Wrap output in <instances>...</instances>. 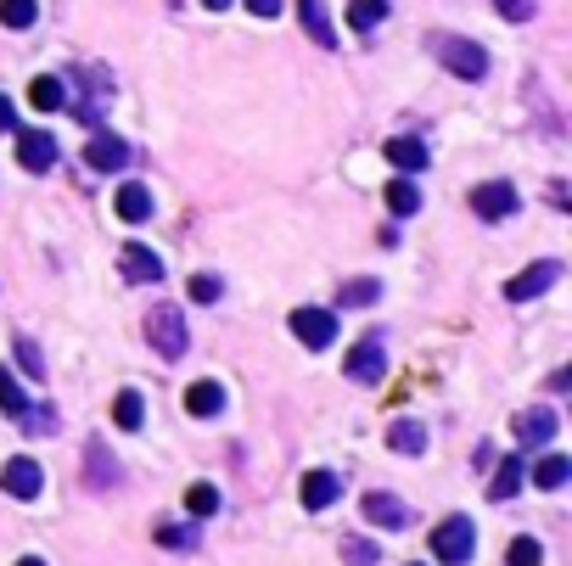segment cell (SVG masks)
Returning a JSON list of instances; mask_svg holds the SVG:
<instances>
[{
	"label": "cell",
	"mask_w": 572,
	"mask_h": 566,
	"mask_svg": "<svg viewBox=\"0 0 572 566\" xmlns=\"http://www.w3.org/2000/svg\"><path fill=\"white\" fill-rule=\"evenodd\" d=\"M472 550H477L472 516H449V522H438V533H432V555H438V566H466Z\"/></svg>",
	"instance_id": "6da1fadb"
},
{
	"label": "cell",
	"mask_w": 572,
	"mask_h": 566,
	"mask_svg": "<svg viewBox=\"0 0 572 566\" xmlns=\"http://www.w3.org/2000/svg\"><path fill=\"white\" fill-rule=\"evenodd\" d=\"M146 342H152L163 359H180V354H186V314L174 309V303L146 309Z\"/></svg>",
	"instance_id": "7a4b0ae2"
},
{
	"label": "cell",
	"mask_w": 572,
	"mask_h": 566,
	"mask_svg": "<svg viewBox=\"0 0 572 566\" xmlns=\"http://www.w3.org/2000/svg\"><path fill=\"white\" fill-rule=\"evenodd\" d=\"M432 51H438V62H444L455 79H483V73H488V51L477 40H455V34H444Z\"/></svg>",
	"instance_id": "3957f363"
},
{
	"label": "cell",
	"mask_w": 572,
	"mask_h": 566,
	"mask_svg": "<svg viewBox=\"0 0 572 566\" xmlns=\"http://www.w3.org/2000/svg\"><path fill=\"white\" fill-rule=\"evenodd\" d=\"M556 281H561V264H556V258H539L533 269H522V275H511V281H505V298H511V303L544 298Z\"/></svg>",
	"instance_id": "277c9868"
},
{
	"label": "cell",
	"mask_w": 572,
	"mask_h": 566,
	"mask_svg": "<svg viewBox=\"0 0 572 566\" xmlns=\"http://www.w3.org/2000/svg\"><path fill=\"white\" fill-rule=\"evenodd\" d=\"M85 163L96 174H124V163H129V146H124V135H113V129H96L85 141Z\"/></svg>",
	"instance_id": "5b68a950"
},
{
	"label": "cell",
	"mask_w": 572,
	"mask_h": 566,
	"mask_svg": "<svg viewBox=\"0 0 572 566\" xmlns=\"http://www.w3.org/2000/svg\"><path fill=\"white\" fill-rule=\"evenodd\" d=\"M292 337L309 348H331L337 342V314L331 309H292Z\"/></svg>",
	"instance_id": "8992f818"
},
{
	"label": "cell",
	"mask_w": 572,
	"mask_h": 566,
	"mask_svg": "<svg viewBox=\"0 0 572 566\" xmlns=\"http://www.w3.org/2000/svg\"><path fill=\"white\" fill-rule=\"evenodd\" d=\"M0 488H6L12 499H34V494L45 488V471L34 466L29 454H12V460L0 466Z\"/></svg>",
	"instance_id": "52a82bcc"
},
{
	"label": "cell",
	"mask_w": 572,
	"mask_h": 566,
	"mask_svg": "<svg viewBox=\"0 0 572 566\" xmlns=\"http://www.w3.org/2000/svg\"><path fill=\"white\" fill-rule=\"evenodd\" d=\"M516 185L511 180H488V185H477L472 191V208H477V219H511L516 213Z\"/></svg>",
	"instance_id": "ba28073f"
},
{
	"label": "cell",
	"mask_w": 572,
	"mask_h": 566,
	"mask_svg": "<svg viewBox=\"0 0 572 566\" xmlns=\"http://www.w3.org/2000/svg\"><path fill=\"white\" fill-rule=\"evenodd\" d=\"M382 152H387V163H393L404 180H410V174H427V163H432V152H427V141H421V135H393Z\"/></svg>",
	"instance_id": "9c48e42d"
},
{
	"label": "cell",
	"mask_w": 572,
	"mask_h": 566,
	"mask_svg": "<svg viewBox=\"0 0 572 566\" xmlns=\"http://www.w3.org/2000/svg\"><path fill=\"white\" fill-rule=\"evenodd\" d=\"M17 163L34 174H45L57 163V141H51V129H17Z\"/></svg>",
	"instance_id": "30bf717a"
},
{
	"label": "cell",
	"mask_w": 572,
	"mask_h": 566,
	"mask_svg": "<svg viewBox=\"0 0 572 566\" xmlns=\"http://www.w3.org/2000/svg\"><path fill=\"white\" fill-rule=\"evenodd\" d=\"M382 376H387V354H382V342H359V348H348V382L376 387Z\"/></svg>",
	"instance_id": "8fae6325"
},
{
	"label": "cell",
	"mask_w": 572,
	"mask_h": 566,
	"mask_svg": "<svg viewBox=\"0 0 572 566\" xmlns=\"http://www.w3.org/2000/svg\"><path fill=\"white\" fill-rule=\"evenodd\" d=\"M118 269H124V281H141V286L163 281V258L152 253V247H124V253H118Z\"/></svg>",
	"instance_id": "7c38bea8"
},
{
	"label": "cell",
	"mask_w": 572,
	"mask_h": 566,
	"mask_svg": "<svg viewBox=\"0 0 572 566\" xmlns=\"http://www.w3.org/2000/svg\"><path fill=\"white\" fill-rule=\"evenodd\" d=\"M113 208H118L124 225H146V219H152V191L135 185V180H124V185H118V197H113Z\"/></svg>",
	"instance_id": "4fadbf2b"
},
{
	"label": "cell",
	"mask_w": 572,
	"mask_h": 566,
	"mask_svg": "<svg viewBox=\"0 0 572 566\" xmlns=\"http://www.w3.org/2000/svg\"><path fill=\"white\" fill-rule=\"evenodd\" d=\"M511 426H516L522 443H550L556 438V410H550V404H533V410H522Z\"/></svg>",
	"instance_id": "5bb4252c"
},
{
	"label": "cell",
	"mask_w": 572,
	"mask_h": 566,
	"mask_svg": "<svg viewBox=\"0 0 572 566\" xmlns=\"http://www.w3.org/2000/svg\"><path fill=\"white\" fill-rule=\"evenodd\" d=\"M298 494H303V510H326L331 499L343 494V482L331 477V471H303V482H298Z\"/></svg>",
	"instance_id": "9a60e30c"
},
{
	"label": "cell",
	"mask_w": 572,
	"mask_h": 566,
	"mask_svg": "<svg viewBox=\"0 0 572 566\" xmlns=\"http://www.w3.org/2000/svg\"><path fill=\"white\" fill-rule=\"evenodd\" d=\"M359 510H365V522H376V527H404V522H410V510H404L393 494H365V499H359Z\"/></svg>",
	"instance_id": "2e32d148"
},
{
	"label": "cell",
	"mask_w": 572,
	"mask_h": 566,
	"mask_svg": "<svg viewBox=\"0 0 572 566\" xmlns=\"http://www.w3.org/2000/svg\"><path fill=\"white\" fill-rule=\"evenodd\" d=\"M186 410L197 415V421L219 415V410H225V387H219V382H191L186 387Z\"/></svg>",
	"instance_id": "e0dca14e"
},
{
	"label": "cell",
	"mask_w": 572,
	"mask_h": 566,
	"mask_svg": "<svg viewBox=\"0 0 572 566\" xmlns=\"http://www.w3.org/2000/svg\"><path fill=\"white\" fill-rule=\"evenodd\" d=\"M522 477H528V460H522V454H511V460H500V471H494V488H488V494L511 499L516 488H522Z\"/></svg>",
	"instance_id": "ac0fdd59"
},
{
	"label": "cell",
	"mask_w": 572,
	"mask_h": 566,
	"mask_svg": "<svg viewBox=\"0 0 572 566\" xmlns=\"http://www.w3.org/2000/svg\"><path fill=\"white\" fill-rule=\"evenodd\" d=\"M387 443H393L399 454H421V449H427V426H421V421H393V426H387Z\"/></svg>",
	"instance_id": "d6986e66"
},
{
	"label": "cell",
	"mask_w": 572,
	"mask_h": 566,
	"mask_svg": "<svg viewBox=\"0 0 572 566\" xmlns=\"http://www.w3.org/2000/svg\"><path fill=\"white\" fill-rule=\"evenodd\" d=\"M298 12H303V29H309V40H315V45H337V34H331L326 6H320V0H298Z\"/></svg>",
	"instance_id": "ffe728a7"
},
{
	"label": "cell",
	"mask_w": 572,
	"mask_h": 566,
	"mask_svg": "<svg viewBox=\"0 0 572 566\" xmlns=\"http://www.w3.org/2000/svg\"><path fill=\"white\" fill-rule=\"evenodd\" d=\"M85 460H90V482H96V488H113V482L124 477V471L113 466V454H107V443H90V449H85Z\"/></svg>",
	"instance_id": "44dd1931"
},
{
	"label": "cell",
	"mask_w": 572,
	"mask_h": 566,
	"mask_svg": "<svg viewBox=\"0 0 572 566\" xmlns=\"http://www.w3.org/2000/svg\"><path fill=\"white\" fill-rule=\"evenodd\" d=\"M567 477H572V460H567V454H544L539 466H533V482H539V488H561Z\"/></svg>",
	"instance_id": "7402d4cb"
},
{
	"label": "cell",
	"mask_w": 572,
	"mask_h": 566,
	"mask_svg": "<svg viewBox=\"0 0 572 566\" xmlns=\"http://www.w3.org/2000/svg\"><path fill=\"white\" fill-rule=\"evenodd\" d=\"M29 101H34V107H40V113H57L62 101H68V96H62V79H51V73H40V79H34V85H29Z\"/></svg>",
	"instance_id": "603a6c76"
},
{
	"label": "cell",
	"mask_w": 572,
	"mask_h": 566,
	"mask_svg": "<svg viewBox=\"0 0 572 566\" xmlns=\"http://www.w3.org/2000/svg\"><path fill=\"white\" fill-rule=\"evenodd\" d=\"M387 208L399 213V219H410V213L421 208V191H415V180H404V174H399V180L387 185Z\"/></svg>",
	"instance_id": "cb8c5ba5"
},
{
	"label": "cell",
	"mask_w": 572,
	"mask_h": 566,
	"mask_svg": "<svg viewBox=\"0 0 572 566\" xmlns=\"http://www.w3.org/2000/svg\"><path fill=\"white\" fill-rule=\"evenodd\" d=\"M34 17H40V0H0V23L6 29H29Z\"/></svg>",
	"instance_id": "d4e9b609"
},
{
	"label": "cell",
	"mask_w": 572,
	"mask_h": 566,
	"mask_svg": "<svg viewBox=\"0 0 572 566\" xmlns=\"http://www.w3.org/2000/svg\"><path fill=\"white\" fill-rule=\"evenodd\" d=\"M186 510H191V516H214V510H219V488H214V482H191V488H186Z\"/></svg>",
	"instance_id": "484cf974"
},
{
	"label": "cell",
	"mask_w": 572,
	"mask_h": 566,
	"mask_svg": "<svg viewBox=\"0 0 572 566\" xmlns=\"http://www.w3.org/2000/svg\"><path fill=\"white\" fill-rule=\"evenodd\" d=\"M387 17V0H348V23L354 29H376Z\"/></svg>",
	"instance_id": "4316f807"
},
{
	"label": "cell",
	"mask_w": 572,
	"mask_h": 566,
	"mask_svg": "<svg viewBox=\"0 0 572 566\" xmlns=\"http://www.w3.org/2000/svg\"><path fill=\"white\" fill-rule=\"evenodd\" d=\"M113 421L124 426V432H135V426L146 421V410H141V393H118V398H113Z\"/></svg>",
	"instance_id": "83f0119b"
},
{
	"label": "cell",
	"mask_w": 572,
	"mask_h": 566,
	"mask_svg": "<svg viewBox=\"0 0 572 566\" xmlns=\"http://www.w3.org/2000/svg\"><path fill=\"white\" fill-rule=\"evenodd\" d=\"M0 410H6V415H23V410H29V398H23V387H17L12 370H0Z\"/></svg>",
	"instance_id": "f1b7e54d"
},
{
	"label": "cell",
	"mask_w": 572,
	"mask_h": 566,
	"mask_svg": "<svg viewBox=\"0 0 572 566\" xmlns=\"http://www.w3.org/2000/svg\"><path fill=\"white\" fill-rule=\"evenodd\" d=\"M158 544H163V550H191V544H197V533H191V527H180V522H163L158 527Z\"/></svg>",
	"instance_id": "f546056e"
},
{
	"label": "cell",
	"mask_w": 572,
	"mask_h": 566,
	"mask_svg": "<svg viewBox=\"0 0 572 566\" xmlns=\"http://www.w3.org/2000/svg\"><path fill=\"white\" fill-rule=\"evenodd\" d=\"M544 550H539V538H511V566H539Z\"/></svg>",
	"instance_id": "4dcf8cb0"
},
{
	"label": "cell",
	"mask_w": 572,
	"mask_h": 566,
	"mask_svg": "<svg viewBox=\"0 0 572 566\" xmlns=\"http://www.w3.org/2000/svg\"><path fill=\"white\" fill-rule=\"evenodd\" d=\"M219 275H191V303H219Z\"/></svg>",
	"instance_id": "1f68e13d"
},
{
	"label": "cell",
	"mask_w": 572,
	"mask_h": 566,
	"mask_svg": "<svg viewBox=\"0 0 572 566\" xmlns=\"http://www.w3.org/2000/svg\"><path fill=\"white\" fill-rule=\"evenodd\" d=\"M382 298V286L376 281H354V286H343V309H354V303H376Z\"/></svg>",
	"instance_id": "d6a6232c"
},
{
	"label": "cell",
	"mask_w": 572,
	"mask_h": 566,
	"mask_svg": "<svg viewBox=\"0 0 572 566\" xmlns=\"http://www.w3.org/2000/svg\"><path fill=\"white\" fill-rule=\"evenodd\" d=\"M348 566H376V544H371V538H348Z\"/></svg>",
	"instance_id": "836d02e7"
},
{
	"label": "cell",
	"mask_w": 572,
	"mask_h": 566,
	"mask_svg": "<svg viewBox=\"0 0 572 566\" xmlns=\"http://www.w3.org/2000/svg\"><path fill=\"white\" fill-rule=\"evenodd\" d=\"M500 6V17H511V23H528L533 17V0H494Z\"/></svg>",
	"instance_id": "e575fe53"
},
{
	"label": "cell",
	"mask_w": 572,
	"mask_h": 566,
	"mask_svg": "<svg viewBox=\"0 0 572 566\" xmlns=\"http://www.w3.org/2000/svg\"><path fill=\"white\" fill-rule=\"evenodd\" d=\"M17 365H23V370H34V376H40V354H34V342H17Z\"/></svg>",
	"instance_id": "d590c367"
},
{
	"label": "cell",
	"mask_w": 572,
	"mask_h": 566,
	"mask_svg": "<svg viewBox=\"0 0 572 566\" xmlns=\"http://www.w3.org/2000/svg\"><path fill=\"white\" fill-rule=\"evenodd\" d=\"M247 12L253 17H281V0H247Z\"/></svg>",
	"instance_id": "8d00e7d4"
},
{
	"label": "cell",
	"mask_w": 572,
	"mask_h": 566,
	"mask_svg": "<svg viewBox=\"0 0 572 566\" xmlns=\"http://www.w3.org/2000/svg\"><path fill=\"white\" fill-rule=\"evenodd\" d=\"M0 129H17V113H12V101L0 96Z\"/></svg>",
	"instance_id": "74e56055"
},
{
	"label": "cell",
	"mask_w": 572,
	"mask_h": 566,
	"mask_svg": "<svg viewBox=\"0 0 572 566\" xmlns=\"http://www.w3.org/2000/svg\"><path fill=\"white\" fill-rule=\"evenodd\" d=\"M202 6H208V12H225V6H230V0H202Z\"/></svg>",
	"instance_id": "f35d334b"
},
{
	"label": "cell",
	"mask_w": 572,
	"mask_h": 566,
	"mask_svg": "<svg viewBox=\"0 0 572 566\" xmlns=\"http://www.w3.org/2000/svg\"><path fill=\"white\" fill-rule=\"evenodd\" d=\"M17 566H45V561H34V555H23V561H17Z\"/></svg>",
	"instance_id": "ab89813d"
}]
</instances>
